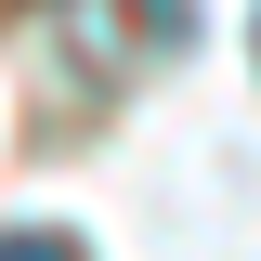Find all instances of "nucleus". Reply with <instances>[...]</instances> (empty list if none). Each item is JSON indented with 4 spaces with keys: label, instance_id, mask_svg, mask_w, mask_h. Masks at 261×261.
<instances>
[{
    "label": "nucleus",
    "instance_id": "f257e3e1",
    "mask_svg": "<svg viewBox=\"0 0 261 261\" xmlns=\"http://www.w3.org/2000/svg\"><path fill=\"white\" fill-rule=\"evenodd\" d=\"M130 27L157 39V53H183V39H196V0H130Z\"/></svg>",
    "mask_w": 261,
    "mask_h": 261
},
{
    "label": "nucleus",
    "instance_id": "f03ea898",
    "mask_svg": "<svg viewBox=\"0 0 261 261\" xmlns=\"http://www.w3.org/2000/svg\"><path fill=\"white\" fill-rule=\"evenodd\" d=\"M0 261H92V248H79V235H53V222H13V235H0Z\"/></svg>",
    "mask_w": 261,
    "mask_h": 261
}]
</instances>
